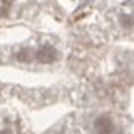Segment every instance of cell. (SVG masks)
<instances>
[{
	"label": "cell",
	"mask_w": 134,
	"mask_h": 134,
	"mask_svg": "<svg viewBox=\"0 0 134 134\" xmlns=\"http://www.w3.org/2000/svg\"><path fill=\"white\" fill-rule=\"evenodd\" d=\"M92 128H93L95 134H115L116 133L115 121L111 119L110 115H105V113H101V115L93 118Z\"/></svg>",
	"instance_id": "cell-1"
},
{
	"label": "cell",
	"mask_w": 134,
	"mask_h": 134,
	"mask_svg": "<svg viewBox=\"0 0 134 134\" xmlns=\"http://www.w3.org/2000/svg\"><path fill=\"white\" fill-rule=\"evenodd\" d=\"M38 60L42 63H53L59 60V51L51 45V44H44L38 50Z\"/></svg>",
	"instance_id": "cell-2"
},
{
	"label": "cell",
	"mask_w": 134,
	"mask_h": 134,
	"mask_svg": "<svg viewBox=\"0 0 134 134\" xmlns=\"http://www.w3.org/2000/svg\"><path fill=\"white\" fill-rule=\"evenodd\" d=\"M2 134H14V133H12V130H11V128L3 127V128H2Z\"/></svg>",
	"instance_id": "cell-3"
},
{
	"label": "cell",
	"mask_w": 134,
	"mask_h": 134,
	"mask_svg": "<svg viewBox=\"0 0 134 134\" xmlns=\"http://www.w3.org/2000/svg\"><path fill=\"white\" fill-rule=\"evenodd\" d=\"M115 134H124V133H121V131H119V133H115Z\"/></svg>",
	"instance_id": "cell-4"
}]
</instances>
